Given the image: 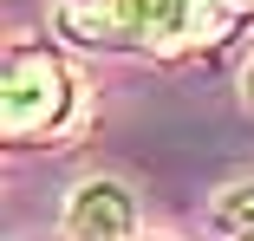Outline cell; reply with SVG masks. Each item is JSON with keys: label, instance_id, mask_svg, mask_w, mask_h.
Returning a JSON list of instances; mask_svg holds the SVG:
<instances>
[{"label": "cell", "instance_id": "3957f363", "mask_svg": "<svg viewBox=\"0 0 254 241\" xmlns=\"http://www.w3.org/2000/svg\"><path fill=\"white\" fill-rule=\"evenodd\" d=\"M65 241H137V202L118 176H85L65 196Z\"/></svg>", "mask_w": 254, "mask_h": 241}, {"label": "cell", "instance_id": "277c9868", "mask_svg": "<svg viewBox=\"0 0 254 241\" xmlns=\"http://www.w3.org/2000/svg\"><path fill=\"white\" fill-rule=\"evenodd\" d=\"M241 98H248V105H254V59H248V65H241Z\"/></svg>", "mask_w": 254, "mask_h": 241}, {"label": "cell", "instance_id": "8992f818", "mask_svg": "<svg viewBox=\"0 0 254 241\" xmlns=\"http://www.w3.org/2000/svg\"><path fill=\"white\" fill-rule=\"evenodd\" d=\"M137 241H163V235H137Z\"/></svg>", "mask_w": 254, "mask_h": 241}, {"label": "cell", "instance_id": "5b68a950", "mask_svg": "<svg viewBox=\"0 0 254 241\" xmlns=\"http://www.w3.org/2000/svg\"><path fill=\"white\" fill-rule=\"evenodd\" d=\"M228 7H254V0H228Z\"/></svg>", "mask_w": 254, "mask_h": 241}, {"label": "cell", "instance_id": "6da1fadb", "mask_svg": "<svg viewBox=\"0 0 254 241\" xmlns=\"http://www.w3.org/2000/svg\"><path fill=\"white\" fill-rule=\"evenodd\" d=\"M228 20V0H98V7H59V26L85 46H150L176 53L189 39H209Z\"/></svg>", "mask_w": 254, "mask_h": 241}, {"label": "cell", "instance_id": "52a82bcc", "mask_svg": "<svg viewBox=\"0 0 254 241\" xmlns=\"http://www.w3.org/2000/svg\"><path fill=\"white\" fill-rule=\"evenodd\" d=\"M65 7H78V0H65ZM91 7H98V0H91Z\"/></svg>", "mask_w": 254, "mask_h": 241}, {"label": "cell", "instance_id": "7a4b0ae2", "mask_svg": "<svg viewBox=\"0 0 254 241\" xmlns=\"http://www.w3.org/2000/svg\"><path fill=\"white\" fill-rule=\"evenodd\" d=\"M65 105H72V78L59 72V59L39 46H13L7 53V137L59 130Z\"/></svg>", "mask_w": 254, "mask_h": 241}, {"label": "cell", "instance_id": "ba28073f", "mask_svg": "<svg viewBox=\"0 0 254 241\" xmlns=\"http://www.w3.org/2000/svg\"><path fill=\"white\" fill-rule=\"evenodd\" d=\"M241 241H254V235H241Z\"/></svg>", "mask_w": 254, "mask_h": 241}]
</instances>
